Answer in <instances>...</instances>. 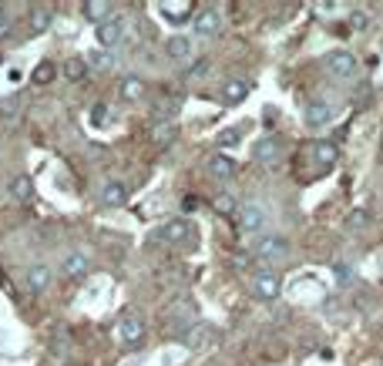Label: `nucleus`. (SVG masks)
<instances>
[{
	"label": "nucleus",
	"mask_w": 383,
	"mask_h": 366,
	"mask_svg": "<svg viewBox=\"0 0 383 366\" xmlns=\"http://www.w3.org/2000/svg\"><path fill=\"white\" fill-rule=\"evenodd\" d=\"M165 54L172 57V61H189L192 57V38H185V34H172V38L165 40Z\"/></svg>",
	"instance_id": "18"
},
{
	"label": "nucleus",
	"mask_w": 383,
	"mask_h": 366,
	"mask_svg": "<svg viewBox=\"0 0 383 366\" xmlns=\"http://www.w3.org/2000/svg\"><path fill=\"white\" fill-rule=\"evenodd\" d=\"M363 24H367V13H353V27H363Z\"/></svg>",
	"instance_id": "32"
},
{
	"label": "nucleus",
	"mask_w": 383,
	"mask_h": 366,
	"mask_svg": "<svg viewBox=\"0 0 383 366\" xmlns=\"http://www.w3.org/2000/svg\"><path fill=\"white\" fill-rule=\"evenodd\" d=\"M313 162H316L323 172H330L333 165L340 162V145L333 138H319L316 145H313Z\"/></svg>",
	"instance_id": "9"
},
{
	"label": "nucleus",
	"mask_w": 383,
	"mask_h": 366,
	"mask_svg": "<svg viewBox=\"0 0 383 366\" xmlns=\"http://www.w3.org/2000/svg\"><path fill=\"white\" fill-rule=\"evenodd\" d=\"M192 235V226H189V218H168L165 226L155 232V239H162V242H168V245H182V242Z\"/></svg>",
	"instance_id": "7"
},
{
	"label": "nucleus",
	"mask_w": 383,
	"mask_h": 366,
	"mask_svg": "<svg viewBox=\"0 0 383 366\" xmlns=\"http://www.w3.org/2000/svg\"><path fill=\"white\" fill-rule=\"evenodd\" d=\"M252 255L259 262H279L289 255V239L286 235H259L252 245Z\"/></svg>",
	"instance_id": "1"
},
{
	"label": "nucleus",
	"mask_w": 383,
	"mask_h": 366,
	"mask_svg": "<svg viewBox=\"0 0 383 366\" xmlns=\"http://www.w3.org/2000/svg\"><path fill=\"white\" fill-rule=\"evenodd\" d=\"M323 64H326V71H330L333 77H340V81H350V77H357V71H360V61L353 51H330L323 57Z\"/></svg>",
	"instance_id": "4"
},
{
	"label": "nucleus",
	"mask_w": 383,
	"mask_h": 366,
	"mask_svg": "<svg viewBox=\"0 0 383 366\" xmlns=\"http://www.w3.org/2000/svg\"><path fill=\"white\" fill-rule=\"evenodd\" d=\"M380 366H383V363H380Z\"/></svg>",
	"instance_id": "33"
},
{
	"label": "nucleus",
	"mask_w": 383,
	"mask_h": 366,
	"mask_svg": "<svg viewBox=\"0 0 383 366\" xmlns=\"http://www.w3.org/2000/svg\"><path fill=\"white\" fill-rule=\"evenodd\" d=\"M54 77H57V67H54L51 61H40L38 67L30 71V81H34V84H40V88H44V84H51Z\"/></svg>",
	"instance_id": "21"
},
{
	"label": "nucleus",
	"mask_w": 383,
	"mask_h": 366,
	"mask_svg": "<svg viewBox=\"0 0 383 366\" xmlns=\"http://www.w3.org/2000/svg\"><path fill=\"white\" fill-rule=\"evenodd\" d=\"M205 168H209V175L216 178V182H229V178H235V172H239V165H235V158L226 152H216L209 155V162H205Z\"/></svg>",
	"instance_id": "8"
},
{
	"label": "nucleus",
	"mask_w": 383,
	"mask_h": 366,
	"mask_svg": "<svg viewBox=\"0 0 383 366\" xmlns=\"http://www.w3.org/2000/svg\"><path fill=\"white\" fill-rule=\"evenodd\" d=\"M81 13L88 17L91 24H104V21L115 17V4H111V0H88V4L81 7Z\"/></svg>",
	"instance_id": "16"
},
{
	"label": "nucleus",
	"mask_w": 383,
	"mask_h": 366,
	"mask_svg": "<svg viewBox=\"0 0 383 366\" xmlns=\"http://www.w3.org/2000/svg\"><path fill=\"white\" fill-rule=\"evenodd\" d=\"M192 30H195L199 38H216L218 30H222V13H218L216 7L195 11V17H192Z\"/></svg>",
	"instance_id": "5"
},
{
	"label": "nucleus",
	"mask_w": 383,
	"mask_h": 366,
	"mask_svg": "<svg viewBox=\"0 0 383 366\" xmlns=\"http://www.w3.org/2000/svg\"><path fill=\"white\" fill-rule=\"evenodd\" d=\"M252 155H255V162H262V165H276L279 162V155H282V145L276 135H266V138H259L252 145Z\"/></svg>",
	"instance_id": "11"
},
{
	"label": "nucleus",
	"mask_w": 383,
	"mask_h": 366,
	"mask_svg": "<svg viewBox=\"0 0 383 366\" xmlns=\"http://www.w3.org/2000/svg\"><path fill=\"white\" fill-rule=\"evenodd\" d=\"M84 74H88V61H81V57H71V61L64 64V77H67V81H81Z\"/></svg>",
	"instance_id": "25"
},
{
	"label": "nucleus",
	"mask_w": 383,
	"mask_h": 366,
	"mask_svg": "<svg viewBox=\"0 0 383 366\" xmlns=\"http://www.w3.org/2000/svg\"><path fill=\"white\" fill-rule=\"evenodd\" d=\"M367 218H370V212H367V209H353L346 226H350V228H363V226H367Z\"/></svg>",
	"instance_id": "31"
},
{
	"label": "nucleus",
	"mask_w": 383,
	"mask_h": 366,
	"mask_svg": "<svg viewBox=\"0 0 383 366\" xmlns=\"http://www.w3.org/2000/svg\"><path fill=\"white\" fill-rule=\"evenodd\" d=\"M333 279H336L340 286H350V282L357 279V269H353V262H336V265H333Z\"/></svg>",
	"instance_id": "26"
},
{
	"label": "nucleus",
	"mask_w": 383,
	"mask_h": 366,
	"mask_svg": "<svg viewBox=\"0 0 383 366\" xmlns=\"http://www.w3.org/2000/svg\"><path fill=\"white\" fill-rule=\"evenodd\" d=\"M98 44L101 48H115V44H121V38H125V21L121 17H111V21H104V24H98Z\"/></svg>",
	"instance_id": "13"
},
{
	"label": "nucleus",
	"mask_w": 383,
	"mask_h": 366,
	"mask_svg": "<svg viewBox=\"0 0 383 366\" xmlns=\"http://www.w3.org/2000/svg\"><path fill=\"white\" fill-rule=\"evenodd\" d=\"M98 199H101V205H108V209H121V205L128 202V185L125 182H118V178H111V182H104L101 185Z\"/></svg>",
	"instance_id": "12"
},
{
	"label": "nucleus",
	"mask_w": 383,
	"mask_h": 366,
	"mask_svg": "<svg viewBox=\"0 0 383 366\" xmlns=\"http://www.w3.org/2000/svg\"><path fill=\"white\" fill-rule=\"evenodd\" d=\"M249 91H252V81H245V77H232L222 84V104H243L249 98Z\"/></svg>",
	"instance_id": "14"
},
{
	"label": "nucleus",
	"mask_w": 383,
	"mask_h": 366,
	"mask_svg": "<svg viewBox=\"0 0 383 366\" xmlns=\"http://www.w3.org/2000/svg\"><path fill=\"white\" fill-rule=\"evenodd\" d=\"M212 209H216L218 215H235V212H239V205H235V195H232V192L216 195V199H212Z\"/></svg>",
	"instance_id": "23"
},
{
	"label": "nucleus",
	"mask_w": 383,
	"mask_h": 366,
	"mask_svg": "<svg viewBox=\"0 0 383 366\" xmlns=\"http://www.w3.org/2000/svg\"><path fill=\"white\" fill-rule=\"evenodd\" d=\"M172 138H175V125H172V121H158V125L152 128L155 145H172Z\"/></svg>",
	"instance_id": "24"
},
{
	"label": "nucleus",
	"mask_w": 383,
	"mask_h": 366,
	"mask_svg": "<svg viewBox=\"0 0 383 366\" xmlns=\"http://www.w3.org/2000/svg\"><path fill=\"white\" fill-rule=\"evenodd\" d=\"M266 222H269V215L259 202H245V205H239V212H235V226H239V232H245V235L262 232Z\"/></svg>",
	"instance_id": "3"
},
{
	"label": "nucleus",
	"mask_w": 383,
	"mask_h": 366,
	"mask_svg": "<svg viewBox=\"0 0 383 366\" xmlns=\"http://www.w3.org/2000/svg\"><path fill=\"white\" fill-rule=\"evenodd\" d=\"M235 145H239V131H235V128H229V131L218 135V148H222V152H226V148H235Z\"/></svg>",
	"instance_id": "29"
},
{
	"label": "nucleus",
	"mask_w": 383,
	"mask_h": 366,
	"mask_svg": "<svg viewBox=\"0 0 383 366\" xmlns=\"http://www.w3.org/2000/svg\"><path fill=\"white\" fill-rule=\"evenodd\" d=\"M88 121H91V128H104V125H108V121H111V108H108V104H104V101L91 104Z\"/></svg>",
	"instance_id": "22"
},
{
	"label": "nucleus",
	"mask_w": 383,
	"mask_h": 366,
	"mask_svg": "<svg viewBox=\"0 0 383 366\" xmlns=\"http://www.w3.org/2000/svg\"><path fill=\"white\" fill-rule=\"evenodd\" d=\"M30 27H34L38 34H44V30L51 27V11H48V7H34V11H30Z\"/></svg>",
	"instance_id": "27"
},
{
	"label": "nucleus",
	"mask_w": 383,
	"mask_h": 366,
	"mask_svg": "<svg viewBox=\"0 0 383 366\" xmlns=\"http://www.w3.org/2000/svg\"><path fill=\"white\" fill-rule=\"evenodd\" d=\"M61 272L67 279L88 276V272H91V259L84 253H67V255H64V262H61Z\"/></svg>",
	"instance_id": "15"
},
{
	"label": "nucleus",
	"mask_w": 383,
	"mask_h": 366,
	"mask_svg": "<svg viewBox=\"0 0 383 366\" xmlns=\"http://www.w3.org/2000/svg\"><path fill=\"white\" fill-rule=\"evenodd\" d=\"M108 64H111V57H108V54H104V51H94V54H88V67H94V71H104Z\"/></svg>",
	"instance_id": "30"
},
{
	"label": "nucleus",
	"mask_w": 383,
	"mask_h": 366,
	"mask_svg": "<svg viewBox=\"0 0 383 366\" xmlns=\"http://www.w3.org/2000/svg\"><path fill=\"white\" fill-rule=\"evenodd\" d=\"M189 13H192L189 4H182V7H162V17H168L172 24H182V21H185Z\"/></svg>",
	"instance_id": "28"
},
{
	"label": "nucleus",
	"mask_w": 383,
	"mask_h": 366,
	"mask_svg": "<svg viewBox=\"0 0 383 366\" xmlns=\"http://www.w3.org/2000/svg\"><path fill=\"white\" fill-rule=\"evenodd\" d=\"M118 91H121L125 101H141V98H145V81H141L138 74H125L121 84H118Z\"/></svg>",
	"instance_id": "19"
},
{
	"label": "nucleus",
	"mask_w": 383,
	"mask_h": 366,
	"mask_svg": "<svg viewBox=\"0 0 383 366\" xmlns=\"http://www.w3.org/2000/svg\"><path fill=\"white\" fill-rule=\"evenodd\" d=\"M330 121H336V104H333V101L306 104V125L309 128H326Z\"/></svg>",
	"instance_id": "10"
},
{
	"label": "nucleus",
	"mask_w": 383,
	"mask_h": 366,
	"mask_svg": "<svg viewBox=\"0 0 383 366\" xmlns=\"http://www.w3.org/2000/svg\"><path fill=\"white\" fill-rule=\"evenodd\" d=\"M11 199L13 202H30V199H34V182H30V175H13Z\"/></svg>",
	"instance_id": "20"
},
{
	"label": "nucleus",
	"mask_w": 383,
	"mask_h": 366,
	"mask_svg": "<svg viewBox=\"0 0 383 366\" xmlns=\"http://www.w3.org/2000/svg\"><path fill=\"white\" fill-rule=\"evenodd\" d=\"M51 279H54V272L44 262L30 265V269H27V289H30V292H44L48 286H51Z\"/></svg>",
	"instance_id": "17"
},
{
	"label": "nucleus",
	"mask_w": 383,
	"mask_h": 366,
	"mask_svg": "<svg viewBox=\"0 0 383 366\" xmlns=\"http://www.w3.org/2000/svg\"><path fill=\"white\" fill-rule=\"evenodd\" d=\"M118 340L125 343V346H138L145 340V319L135 313H128L118 319Z\"/></svg>",
	"instance_id": "6"
},
{
	"label": "nucleus",
	"mask_w": 383,
	"mask_h": 366,
	"mask_svg": "<svg viewBox=\"0 0 383 366\" xmlns=\"http://www.w3.org/2000/svg\"><path fill=\"white\" fill-rule=\"evenodd\" d=\"M282 292V279L272 272V269H259L252 272V296L259 303H276Z\"/></svg>",
	"instance_id": "2"
}]
</instances>
